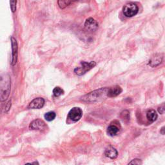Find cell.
<instances>
[{
  "mask_svg": "<svg viewBox=\"0 0 165 165\" xmlns=\"http://www.w3.org/2000/svg\"><path fill=\"white\" fill-rule=\"evenodd\" d=\"M32 164L33 165H39V163H38L37 161H35L33 163H32Z\"/></svg>",
  "mask_w": 165,
  "mask_h": 165,
  "instance_id": "603a6c76",
  "label": "cell"
},
{
  "mask_svg": "<svg viewBox=\"0 0 165 165\" xmlns=\"http://www.w3.org/2000/svg\"><path fill=\"white\" fill-rule=\"evenodd\" d=\"M96 65V63L95 61L90 62H86V61H81V66L79 67L75 68L74 70V72L78 75H82L86 74L88 71L93 68Z\"/></svg>",
  "mask_w": 165,
  "mask_h": 165,
  "instance_id": "3957f363",
  "label": "cell"
},
{
  "mask_svg": "<svg viewBox=\"0 0 165 165\" xmlns=\"http://www.w3.org/2000/svg\"><path fill=\"white\" fill-rule=\"evenodd\" d=\"M128 165H142V161L139 159H134L132 160Z\"/></svg>",
  "mask_w": 165,
  "mask_h": 165,
  "instance_id": "ac0fdd59",
  "label": "cell"
},
{
  "mask_svg": "<svg viewBox=\"0 0 165 165\" xmlns=\"http://www.w3.org/2000/svg\"><path fill=\"white\" fill-rule=\"evenodd\" d=\"M11 80L7 74L0 75V102H4L10 95Z\"/></svg>",
  "mask_w": 165,
  "mask_h": 165,
  "instance_id": "6da1fadb",
  "label": "cell"
},
{
  "mask_svg": "<svg viewBox=\"0 0 165 165\" xmlns=\"http://www.w3.org/2000/svg\"><path fill=\"white\" fill-rule=\"evenodd\" d=\"M105 155L108 158L111 159H115L118 155V152L116 148L112 147H109L105 150Z\"/></svg>",
  "mask_w": 165,
  "mask_h": 165,
  "instance_id": "8fae6325",
  "label": "cell"
},
{
  "mask_svg": "<svg viewBox=\"0 0 165 165\" xmlns=\"http://www.w3.org/2000/svg\"><path fill=\"white\" fill-rule=\"evenodd\" d=\"M119 132V128L116 125H110L107 129L108 134L110 136H116Z\"/></svg>",
  "mask_w": 165,
  "mask_h": 165,
  "instance_id": "5bb4252c",
  "label": "cell"
},
{
  "mask_svg": "<svg viewBox=\"0 0 165 165\" xmlns=\"http://www.w3.org/2000/svg\"><path fill=\"white\" fill-rule=\"evenodd\" d=\"M158 111H159V112L160 113L163 114L164 113V107H159V108H158Z\"/></svg>",
  "mask_w": 165,
  "mask_h": 165,
  "instance_id": "44dd1931",
  "label": "cell"
},
{
  "mask_svg": "<svg viewBox=\"0 0 165 165\" xmlns=\"http://www.w3.org/2000/svg\"><path fill=\"white\" fill-rule=\"evenodd\" d=\"M11 44H12V50L11 64L12 66H14L16 65V63H17V60L18 47H17V41L13 37H11Z\"/></svg>",
  "mask_w": 165,
  "mask_h": 165,
  "instance_id": "8992f818",
  "label": "cell"
},
{
  "mask_svg": "<svg viewBox=\"0 0 165 165\" xmlns=\"http://www.w3.org/2000/svg\"><path fill=\"white\" fill-rule=\"evenodd\" d=\"M122 91H123L122 88L117 85H116L112 87H109V90H108L107 96L109 98L116 97L121 93Z\"/></svg>",
  "mask_w": 165,
  "mask_h": 165,
  "instance_id": "30bf717a",
  "label": "cell"
},
{
  "mask_svg": "<svg viewBox=\"0 0 165 165\" xmlns=\"http://www.w3.org/2000/svg\"><path fill=\"white\" fill-rule=\"evenodd\" d=\"M44 117L47 121H52L56 118V114L54 112H48L45 114Z\"/></svg>",
  "mask_w": 165,
  "mask_h": 165,
  "instance_id": "9a60e30c",
  "label": "cell"
},
{
  "mask_svg": "<svg viewBox=\"0 0 165 165\" xmlns=\"http://www.w3.org/2000/svg\"><path fill=\"white\" fill-rule=\"evenodd\" d=\"M45 105V99L42 98H37L33 99L29 103L28 107L31 109H40Z\"/></svg>",
  "mask_w": 165,
  "mask_h": 165,
  "instance_id": "ba28073f",
  "label": "cell"
},
{
  "mask_svg": "<svg viewBox=\"0 0 165 165\" xmlns=\"http://www.w3.org/2000/svg\"><path fill=\"white\" fill-rule=\"evenodd\" d=\"M108 90H109V88L108 87L101 88L100 89L94 90L86 94V96L82 98V99L84 101H86V102L89 103L99 102V101H103L108 98Z\"/></svg>",
  "mask_w": 165,
  "mask_h": 165,
  "instance_id": "7a4b0ae2",
  "label": "cell"
},
{
  "mask_svg": "<svg viewBox=\"0 0 165 165\" xmlns=\"http://www.w3.org/2000/svg\"><path fill=\"white\" fill-rule=\"evenodd\" d=\"M85 27L86 30L90 32L96 31L98 28V23L94 19L90 17L86 20L85 23Z\"/></svg>",
  "mask_w": 165,
  "mask_h": 165,
  "instance_id": "9c48e42d",
  "label": "cell"
},
{
  "mask_svg": "<svg viewBox=\"0 0 165 165\" xmlns=\"http://www.w3.org/2000/svg\"><path fill=\"white\" fill-rule=\"evenodd\" d=\"M58 3L59 5V7L61 9H65V7H67V6L71 5L72 3V2H71V1H58Z\"/></svg>",
  "mask_w": 165,
  "mask_h": 165,
  "instance_id": "e0dca14e",
  "label": "cell"
},
{
  "mask_svg": "<svg viewBox=\"0 0 165 165\" xmlns=\"http://www.w3.org/2000/svg\"><path fill=\"white\" fill-rule=\"evenodd\" d=\"M64 94V91L59 86H56L53 90V94L55 97H59Z\"/></svg>",
  "mask_w": 165,
  "mask_h": 165,
  "instance_id": "2e32d148",
  "label": "cell"
},
{
  "mask_svg": "<svg viewBox=\"0 0 165 165\" xmlns=\"http://www.w3.org/2000/svg\"><path fill=\"white\" fill-rule=\"evenodd\" d=\"M29 128L30 130H43L46 129L47 125L41 119H36L33 121L30 125Z\"/></svg>",
  "mask_w": 165,
  "mask_h": 165,
  "instance_id": "52a82bcc",
  "label": "cell"
},
{
  "mask_svg": "<svg viewBox=\"0 0 165 165\" xmlns=\"http://www.w3.org/2000/svg\"><path fill=\"white\" fill-rule=\"evenodd\" d=\"M162 59L163 58L160 56H155V57H153L149 61V65H150L152 67H156L161 64L162 62Z\"/></svg>",
  "mask_w": 165,
  "mask_h": 165,
  "instance_id": "7c38bea8",
  "label": "cell"
},
{
  "mask_svg": "<svg viewBox=\"0 0 165 165\" xmlns=\"http://www.w3.org/2000/svg\"><path fill=\"white\" fill-rule=\"evenodd\" d=\"M121 117L123 119H129V117H130V114H129V112L127 111V110H125L123 111L121 114Z\"/></svg>",
  "mask_w": 165,
  "mask_h": 165,
  "instance_id": "d6986e66",
  "label": "cell"
},
{
  "mask_svg": "<svg viewBox=\"0 0 165 165\" xmlns=\"http://www.w3.org/2000/svg\"><path fill=\"white\" fill-rule=\"evenodd\" d=\"M10 8L12 11L14 12L16 10V1H10Z\"/></svg>",
  "mask_w": 165,
  "mask_h": 165,
  "instance_id": "ffe728a7",
  "label": "cell"
},
{
  "mask_svg": "<svg viewBox=\"0 0 165 165\" xmlns=\"http://www.w3.org/2000/svg\"><path fill=\"white\" fill-rule=\"evenodd\" d=\"M82 111L79 107H74L70 110L68 114V118L74 122H77L81 118Z\"/></svg>",
  "mask_w": 165,
  "mask_h": 165,
  "instance_id": "5b68a950",
  "label": "cell"
},
{
  "mask_svg": "<svg viewBox=\"0 0 165 165\" xmlns=\"http://www.w3.org/2000/svg\"><path fill=\"white\" fill-rule=\"evenodd\" d=\"M161 134H162L163 135L164 134V126H163V127L161 129Z\"/></svg>",
  "mask_w": 165,
  "mask_h": 165,
  "instance_id": "7402d4cb",
  "label": "cell"
},
{
  "mask_svg": "<svg viewBox=\"0 0 165 165\" xmlns=\"http://www.w3.org/2000/svg\"><path fill=\"white\" fill-rule=\"evenodd\" d=\"M25 165H33L31 163H27V164H25Z\"/></svg>",
  "mask_w": 165,
  "mask_h": 165,
  "instance_id": "cb8c5ba5",
  "label": "cell"
},
{
  "mask_svg": "<svg viewBox=\"0 0 165 165\" xmlns=\"http://www.w3.org/2000/svg\"><path fill=\"white\" fill-rule=\"evenodd\" d=\"M147 117L150 122L153 123L157 118V113L155 110L151 109L147 112Z\"/></svg>",
  "mask_w": 165,
  "mask_h": 165,
  "instance_id": "4fadbf2b",
  "label": "cell"
},
{
  "mask_svg": "<svg viewBox=\"0 0 165 165\" xmlns=\"http://www.w3.org/2000/svg\"><path fill=\"white\" fill-rule=\"evenodd\" d=\"M137 5L134 3H129L126 4L123 8V14L127 17H132L136 16L138 12Z\"/></svg>",
  "mask_w": 165,
  "mask_h": 165,
  "instance_id": "277c9868",
  "label": "cell"
}]
</instances>
